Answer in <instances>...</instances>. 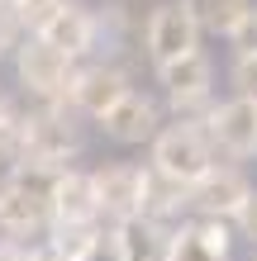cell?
<instances>
[{
	"label": "cell",
	"mask_w": 257,
	"mask_h": 261,
	"mask_svg": "<svg viewBox=\"0 0 257 261\" xmlns=\"http://www.w3.org/2000/svg\"><path fill=\"white\" fill-rule=\"evenodd\" d=\"M53 223H86L100 219V199H96V171H77L62 166L53 176Z\"/></svg>",
	"instance_id": "12"
},
{
	"label": "cell",
	"mask_w": 257,
	"mask_h": 261,
	"mask_svg": "<svg viewBox=\"0 0 257 261\" xmlns=\"http://www.w3.org/2000/svg\"><path fill=\"white\" fill-rule=\"evenodd\" d=\"M205 133H209V143L224 147L229 157H252L257 152V105L243 100V95L215 105V110L205 114Z\"/></svg>",
	"instance_id": "8"
},
{
	"label": "cell",
	"mask_w": 257,
	"mask_h": 261,
	"mask_svg": "<svg viewBox=\"0 0 257 261\" xmlns=\"http://www.w3.org/2000/svg\"><path fill=\"white\" fill-rule=\"evenodd\" d=\"M14 67H19V81L34 90L43 105H62V110H72L77 62H72L67 53H57L53 43H43L38 34H29L19 48H14Z\"/></svg>",
	"instance_id": "3"
},
{
	"label": "cell",
	"mask_w": 257,
	"mask_h": 261,
	"mask_svg": "<svg viewBox=\"0 0 257 261\" xmlns=\"http://www.w3.org/2000/svg\"><path fill=\"white\" fill-rule=\"evenodd\" d=\"M96 34H100L96 14H90L86 5H77V0H62V5L53 10V19L38 29V38H43V43H53L57 53H67L72 62L96 48Z\"/></svg>",
	"instance_id": "11"
},
{
	"label": "cell",
	"mask_w": 257,
	"mask_h": 261,
	"mask_svg": "<svg viewBox=\"0 0 257 261\" xmlns=\"http://www.w3.org/2000/svg\"><path fill=\"white\" fill-rule=\"evenodd\" d=\"M153 171H162L176 186H195L200 176L215 171V143L200 124H172L153 138Z\"/></svg>",
	"instance_id": "2"
},
{
	"label": "cell",
	"mask_w": 257,
	"mask_h": 261,
	"mask_svg": "<svg viewBox=\"0 0 257 261\" xmlns=\"http://www.w3.org/2000/svg\"><path fill=\"white\" fill-rule=\"evenodd\" d=\"M143 38H148V53H153V62H176V57H186V53H200L195 43H200V24L191 19V10L181 5H157L153 14H148V29H143Z\"/></svg>",
	"instance_id": "5"
},
{
	"label": "cell",
	"mask_w": 257,
	"mask_h": 261,
	"mask_svg": "<svg viewBox=\"0 0 257 261\" xmlns=\"http://www.w3.org/2000/svg\"><path fill=\"white\" fill-rule=\"evenodd\" d=\"M143 190H148V166L114 162L96 171V199H100V219H133L143 214Z\"/></svg>",
	"instance_id": "7"
},
{
	"label": "cell",
	"mask_w": 257,
	"mask_h": 261,
	"mask_svg": "<svg viewBox=\"0 0 257 261\" xmlns=\"http://www.w3.org/2000/svg\"><path fill=\"white\" fill-rule=\"evenodd\" d=\"M53 228V238H48V247L62 256V261H96L100 252V219H86V223H48Z\"/></svg>",
	"instance_id": "15"
},
{
	"label": "cell",
	"mask_w": 257,
	"mask_h": 261,
	"mask_svg": "<svg viewBox=\"0 0 257 261\" xmlns=\"http://www.w3.org/2000/svg\"><path fill=\"white\" fill-rule=\"evenodd\" d=\"M57 5H62V0H5V10L19 19V29H29V34H38V29L53 19Z\"/></svg>",
	"instance_id": "17"
},
{
	"label": "cell",
	"mask_w": 257,
	"mask_h": 261,
	"mask_svg": "<svg viewBox=\"0 0 257 261\" xmlns=\"http://www.w3.org/2000/svg\"><path fill=\"white\" fill-rule=\"evenodd\" d=\"M181 5L191 10V19L200 24L205 34H224V38H229L238 29V19L252 10L248 0H181Z\"/></svg>",
	"instance_id": "16"
},
{
	"label": "cell",
	"mask_w": 257,
	"mask_h": 261,
	"mask_svg": "<svg viewBox=\"0 0 257 261\" xmlns=\"http://www.w3.org/2000/svg\"><path fill=\"white\" fill-rule=\"evenodd\" d=\"M110 252L114 261H167L172 233H167V223L133 214V219H119L110 228Z\"/></svg>",
	"instance_id": "9"
},
{
	"label": "cell",
	"mask_w": 257,
	"mask_h": 261,
	"mask_svg": "<svg viewBox=\"0 0 257 261\" xmlns=\"http://www.w3.org/2000/svg\"><path fill=\"white\" fill-rule=\"evenodd\" d=\"M10 48H19V19L5 10V0H0V57H5Z\"/></svg>",
	"instance_id": "21"
},
{
	"label": "cell",
	"mask_w": 257,
	"mask_h": 261,
	"mask_svg": "<svg viewBox=\"0 0 257 261\" xmlns=\"http://www.w3.org/2000/svg\"><path fill=\"white\" fill-rule=\"evenodd\" d=\"M34 261H62V256H57V252L48 247V242H43V247H34Z\"/></svg>",
	"instance_id": "23"
},
{
	"label": "cell",
	"mask_w": 257,
	"mask_h": 261,
	"mask_svg": "<svg viewBox=\"0 0 257 261\" xmlns=\"http://www.w3.org/2000/svg\"><path fill=\"white\" fill-rule=\"evenodd\" d=\"M167 261H229V223L224 219H191L172 233Z\"/></svg>",
	"instance_id": "14"
},
{
	"label": "cell",
	"mask_w": 257,
	"mask_h": 261,
	"mask_svg": "<svg viewBox=\"0 0 257 261\" xmlns=\"http://www.w3.org/2000/svg\"><path fill=\"white\" fill-rule=\"evenodd\" d=\"M248 195H252V186H248L243 171H233V166H215L209 176H200L186 190V204L195 209V219H224V223H229L233 214L243 209Z\"/></svg>",
	"instance_id": "6"
},
{
	"label": "cell",
	"mask_w": 257,
	"mask_h": 261,
	"mask_svg": "<svg viewBox=\"0 0 257 261\" xmlns=\"http://www.w3.org/2000/svg\"><path fill=\"white\" fill-rule=\"evenodd\" d=\"M157 124H162V119H157V105L148 100V95H138V90H129V95L100 119L105 138H114V143H124V147H133V143H153V138L162 133Z\"/></svg>",
	"instance_id": "13"
},
{
	"label": "cell",
	"mask_w": 257,
	"mask_h": 261,
	"mask_svg": "<svg viewBox=\"0 0 257 261\" xmlns=\"http://www.w3.org/2000/svg\"><path fill=\"white\" fill-rule=\"evenodd\" d=\"M0 261H34V252L19 247V242H0Z\"/></svg>",
	"instance_id": "22"
},
{
	"label": "cell",
	"mask_w": 257,
	"mask_h": 261,
	"mask_svg": "<svg viewBox=\"0 0 257 261\" xmlns=\"http://www.w3.org/2000/svg\"><path fill=\"white\" fill-rule=\"evenodd\" d=\"M229 43H233L238 57H243V53H257V5L243 14V19H238V29L229 34Z\"/></svg>",
	"instance_id": "19"
},
{
	"label": "cell",
	"mask_w": 257,
	"mask_h": 261,
	"mask_svg": "<svg viewBox=\"0 0 257 261\" xmlns=\"http://www.w3.org/2000/svg\"><path fill=\"white\" fill-rule=\"evenodd\" d=\"M129 90H133V86H129V76L119 71V67L96 62V67L77 71V86H72V110H81V114H90V119H105L119 100L129 95Z\"/></svg>",
	"instance_id": "10"
},
{
	"label": "cell",
	"mask_w": 257,
	"mask_h": 261,
	"mask_svg": "<svg viewBox=\"0 0 257 261\" xmlns=\"http://www.w3.org/2000/svg\"><path fill=\"white\" fill-rule=\"evenodd\" d=\"M81 152V133L72 124V114L62 105H43V110L24 114V152L14 166H48V171H62V166Z\"/></svg>",
	"instance_id": "1"
},
{
	"label": "cell",
	"mask_w": 257,
	"mask_h": 261,
	"mask_svg": "<svg viewBox=\"0 0 257 261\" xmlns=\"http://www.w3.org/2000/svg\"><path fill=\"white\" fill-rule=\"evenodd\" d=\"M233 95H243L257 105V53L233 57Z\"/></svg>",
	"instance_id": "18"
},
{
	"label": "cell",
	"mask_w": 257,
	"mask_h": 261,
	"mask_svg": "<svg viewBox=\"0 0 257 261\" xmlns=\"http://www.w3.org/2000/svg\"><path fill=\"white\" fill-rule=\"evenodd\" d=\"M157 81L162 90H167V100H172V110L176 114H191V110H215L209 105V81H215V67H209V57L205 53H186V57H176V62H162L157 67Z\"/></svg>",
	"instance_id": "4"
},
{
	"label": "cell",
	"mask_w": 257,
	"mask_h": 261,
	"mask_svg": "<svg viewBox=\"0 0 257 261\" xmlns=\"http://www.w3.org/2000/svg\"><path fill=\"white\" fill-rule=\"evenodd\" d=\"M233 223H238V233H243L248 242H257V190L243 199V209L233 214Z\"/></svg>",
	"instance_id": "20"
},
{
	"label": "cell",
	"mask_w": 257,
	"mask_h": 261,
	"mask_svg": "<svg viewBox=\"0 0 257 261\" xmlns=\"http://www.w3.org/2000/svg\"><path fill=\"white\" fill-rule=\"evenodd\" d=\"M5 114H14V110H10V100H5V95H0V119H5Z\"/></svg>",
	"instance_id": "24"
}]
</instances>
